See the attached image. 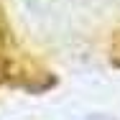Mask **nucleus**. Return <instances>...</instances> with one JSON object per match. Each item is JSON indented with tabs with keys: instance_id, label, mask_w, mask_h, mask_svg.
<instances>
[{
	"instance_id": "1",
	"label": "nucleus",
	"mask_w": 120,
	"mask_h": 120,
	"mask_svg": "<svg viewBox=\"0 0 120 120\" xmlns=\"http://www.w3.org/2000/svg\"><path fill=\"white\" fill-rule=\"evenodd\" d=\"M95 120H102V118H95Z\"/></svg>"
}]
</instances>
